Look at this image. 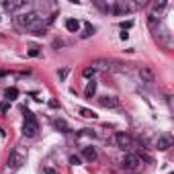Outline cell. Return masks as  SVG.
<instances>
[{
  "label": "cell",
  "mask_w": 174,
  "mask_h": 174,
  "mask_svg": "<svg viewBox=\"0 0 174 174\" xmlns=\"http://www.w3.org/2000/svg\"><path fill=\"white\" fill-rule=\"evenodd\" d=\"M17 23H18V27H25V29H33V27H37L41 23V18H39V14L37 13H33V10H29V13H21L17 17Z\"/></svg>",
  "instance_id": "cell-1"
},
{
  "label": "cell",
  "mask_w": 174,
  "mask_h": 174,
  "mask_svg": "<svg viewBox=\"0 0 174 174\" xmlns=\"http://www.w3.org/2000/svg\"><path fill=\"white\" fill-rule=\"evenodd\" d=\"M27 162V148H14L8 156V168H21Z\"/></svg>",
  "instance_id": "cell-2"
},
{
  "label": "cell",
  "mask_w": 174,
  "mask_h": 174,
  "mask_svg": "<svg viewBox=\"0 0 174 174\" xmlns=\"http://www.w3.org/2000/svg\"><path fill=\"white\" fill-rule=\"evenodd\" d=\"M115 141H117V145L123 148V150H144V145H139L129 133H117L115 135Z\"/></svg>",
  "instance_id": "cell-3"
},
{
  "label": "cell",
  "mask_w": 174,
  "mask_h": 174,
  "mask_svg": "<svg viewBox=\"0 0 174 174\" xmlns=\"http://www.w3.org/2000/svg\"><path fill=\"white\" fill-rule=\"evenodd\" d=\"M123 170H127V172H139L141 170V158L137 154H127L123 158Z\"/></svg>",
  "instance_id": "cell-4"
},
{
  "label": "cell",
  "mask_w": 174,
  "mask_h": 174,
  "mask_svg": "<svg viewBox=\"0 0 174 174\" xmlns=\"http://www.w3.org/2000/svg\"><path fill=\"white\" fill-rule=\"evenodd\" d=\"M2 6H4V8L8 10V13H14V10L25 8L27 2H25V0H4V2H2Z\"/></svg>",
  "instance_id": "cell-5"
},
{
  "label": "cell",
  "mask_w": 174,
  "mask_h": 174,
  "mask_svg": "<svg viewBox=\"0 0 174 174\" xmlns=\"http://www.w3.org/2000/svg\"><path fill=\"white\" fill-rule=\"evenodd\" d=\"M37 131H39L37 121H25V123H23V135H27V137H33V135H37Z\"/></svg>",
  "instance_id": "cell-6"
},
{
  "label": "cell",
  "mask_w": 174,
  "mask_h": 174,
  "mask_svg": "<svg viewBox=\"0 0 174 174\" xmlns=\"http://www.w3.org/2000/svg\"><path fill=\"white\" fill-rule=\"evenodd\" d=\"M156 148L160 150V152L170 150V148H172V137H170V135H160V137L156 139Z\"/></svg>",
  "instance_id": "cell-7"
},
{
  "label": "cell",
  "mask_w": 174,
  "mask_h": 174,
  "mask_svg": "<svg viewBox=\"0 0 174 174\" xmlns=\"http://www.w3.org/2000/svg\"><path fill=\"white\" fill-rule=\"evenodd\" d=\"M139 76H141V80L144 82H156V74H154V70L152 68H148V66H141L139 68Z\"/></svg>",
  "instance_id": "cell-8"
},
{
  "label": "cell",
  "mask_w": 174,
  "mask_h": 174,
  "mask_svg": "<svg viewBox=\"0 0 174 174\" xmlns=\"http://www.w3.org/2000/svg\"><path fill=\"white\" fill-rule=\"evenodd\" d=\"M82 158L88 160V162H96L98 152H96V148H92V145H86V148H82Z\"/></svg>",
  "instance_id": "cell-9"
},
{
  "label": "cell",
  "mask_w": 174,
  "mask_h": 174,
  "mask_svg": "<svg viewBox=\"0 0 174 174\" xmlns=\"http://www.w3.org/2000/svg\"><path fill=\"white\" fill-rule=\"evenodd\" d=\"M100 104H103L104 109H115V107H119V98L117 96H100Z\"/></svg>",
  "instance_id": "cell-10"
},
{
  "label": "cell",
  "mask_w": 174,
  "mask_h": 174,
  "mask_svg": "<svg viewBox=\"0 0 174 174\" xmlns=\"http://www.w3.org/2000/svg\"><path fill=\"white\" fill-rule=\"evenodd\" d=\"M53 125H55V129L61 131V133H70V131H72V127H70L64 119H55V121H53Z\"/></svg>",
  "instance_id": "cell-11"
},
{
  "label": "cell",
  "mask_w": 174,
  "mask_h": 174,
  "mask_svg": "<svg viewBox=\"0 0 174 174\" xmlns=\"http://www.w3.org/2000/svg\"><path fill=\"white\" fill-rule=\"evenodd\" d=\"M66 29H68L70 33H78L80 21H78V18H68V21H66Z\"/></svg>",
  "instance_id": "cell-12"
},
{
  "label": "cell",
  "mask_w": 174,
  "mask_h": 174,
  "mask_svg": "<svg viewBox=\"0 0 174 174\" xmlns=\"http://www.w3.org/2000/svg\"><path fill=\"white\" fill-rule=\"evenodd\" d=\"M84 94H86V98H92V96L96 94V82H94V80H90V82L86 84V90H84Z\"/></svg>",
  "instance_id": "cell-13"
},
{
  "label": "cell",
  "mask_w": 174,
  "mask_h": 174,
  "mask_svg": "<svg viewBox=\"0 0 174 174\" xmlns=\"http://www.w3.org/2000/svg\"><path fill=\"white\" fill-rule=\"evenodd\" d=\"M78 113L82 115L84 119H96V113H94L92 109H86V107H80V109H78Z\"/></svg>",
  "instance_id": "cell-14"
},
{
  "label": "cell",
  "mask_w": 174,
  "mask_h": 174,
  "mask_svg": "<svg viewBox=\"0 0 174 174\" xmlns=\"http://www.w3.org/2000/svg\"><path fill=\"white\" fill-rule=\"evenodd\" d=\"M90 35H94V27H92L90 23H86V25H84V31L80 33V37H82V39H88Z\"/></svg>",
  "instance_id": "cell-15"
},
{
  "label": "cell",
  "mask_w": 174,
  "mask_h": 174,
  "mask_svg": "<svg viewBox=\"0 0 174 174\" xmlns=\"http://www.w3.org/2000/svg\"><path fill=\"white\" fill-rule=\"evenodd\" d=\"M82 76H84V78H90V80H94V76H96V70L92 68V66H90V68H84V70H82Z\"/></svg>",
  "instance_id": "cell-16"
},
{
  "label": "cell",
  "mask_w": 174,
  "mask_h": 174,
  "mask_svg": "<svg viewBox=\"0 0 174 174\" xmlns=\"http://www.w3.org/2000/svg\"><path fill=\"white\" fill-rule=\"evenodd\" d=\"M4 96H6V98H8V100H14V98H17V96H18V90H17V88H6Z\"/></svg>",
  "instance_id": "cell-17"
},
{
  "label": "cell",
  "mask_w": 174,
  "mask_h": 174,
  "mask_svg": "<svg viewBox=\"0 0 174 174\" xmlns=\"http://www.w3.org/2000/svg\"><path fill=\"white\" fill-rule=\"evenodd\" d=\"M78 137H96V131H92V129H82L78 133Z\"/></svg>",
  "instance_id": "cell-18"
},
{
  "label": "cell",
  "mask_w": 174,
  "mask_h": 174,
  "mask_svg": "<svg viewBox=\"0 0 174 174\" xmlns=\"http://www.w3.org/2000/svg\"><path fill=\"white\" fill-rule=\"evenodd\" d=\"M92 68H111V64H109V61H104V60H96L94 61V64H92Z\"/></svg>",
  "instance_id": "cell-19"
},
{
  "label": "cell",
  "mask_w": 174,
  "mask_h": 174,
  "mask_svg": "<svg viewBox=\"0 0 174 174\" xmlns=\"http://www.w3.org/2000/svg\"><path fill=\"white\" fill-rule=\"evenodd\" d=\"M68 74H70V70H68V68L57 70V76H60V80H66V78H68Z\"/></svg>",
  "instance_id": "cell-20"
},
{
  "label": "cell",
  "mask_w": 174,
  "mask_h": 174,
  "mask_svg": "<svg viewBox=\"0 0 174 174\" xmlns=\"http://www.w3.org/2000/svg\"><path fill=\"white\" fill-rule=\"evenodd\" d=\"M29 55L31 57H37V55H39V47H31L29 49Z\"/></svg>",
  "instance_id": "cell-21"
},
{
  "label": "cell",
  "mask_w": 174,
  "mask_h": 174,
  "mask_svg": "<svg viewBox=\"0 0 174 174\" xmlns=\"http://www.w3.org/2000/svg\"><path fill=\"white\" fill-rule=\"evenodd\" d=\"M64 45H66V41H61V39H55V41H53V47H64Z\"/></svg>",
  "instance_id": "cell-22"
},
{
  "label": "cell",
  "mask_w": 174,
  "mask_h": 174,
  "mask_svg": "<svg viewBox=\"0 0 174 174\" xmlns=\"http://www.w3.org/2000/svg\"><path fill=\"white\" fill-rule=\"evenodd\" d=\"M131 25H133L131 21H123V23H121V29H123V31H125V29H131Z\"/></svg>",
  "instance_id": "cell-23"
},
{
  "label": "cell",
  "mask_w": 174,
  "mask_h": 174,
  "mask_svg": "<svg viewBox=\"0 0 174 174\" xmlns=\"http://www.w3.org/2000/svg\"><path fill=\"white\" fill-rule=\"evenodd\" d=\"M8 109H10V104H8V103H2V104H0V111H2V113H6Z\"/></svg>",
  "instance_id": "cell-24"
},
{
  "label": "cell",
  "mask_w": 174,
  "mask_h": 174,
  "mask_svg": "<svg viewBox=\"0 0 174 174\" xmlns=\"http://www.w3.org/2000/svg\"><path fill=\"white\" fill-rule=\"evenodd\" d=\"M70 164H80V158L78 156H70Z\"/></svg>",
  "instance_id": "cell-25"
},
{
  "label": "cell",
  "mask_w": 174,
  "mask_h": 174,
  "mask_svg": "<svg viewBox=\"0 0 174 174\" xmlns=\"http://www.w3.org/2000/svg\"><path fill=\"white\" fill-rule=\"evenodd\" d=\"M49 107H51V109H60V103H57V100H49Z\"/></svg>",
  "instance_id": "cell-26"
},
{
  "label": "cell",
  "mask_w": 174,
  "mask_h": 174,
  "mask_svg": "<svg viewBox=\"0 0 174 174\" xmlns=\"http://www.w3.org/2000/svg\"><path fill=\"white\" fill-rule=\"evenodd\" d=\"M45 174H57V172L53 168H45Z\"/></svg>",
  "instance_id": "cell-27"
},
{
  "label": "cell",
  "mask_w": 174,
  "mask_h": 174,
  "mask_svg": "<svg viewBox=\"0 0 174 174\" xmlns=\"http://www.w3.org/2000/svg\"><path fill=\"white\" fill-rule=\"evenodd\" d=\"M4 76H6V72H0V78H4Z\"/></svg>",
  "instance_id": "cell-28"
}]
</instances>
